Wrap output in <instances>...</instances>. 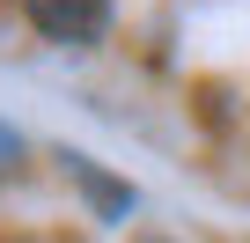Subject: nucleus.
Returning <instances> with one entry per match:
<instances>
[{
    "label": "nucleus",
    "instance_id": "f257e3e1",
    "mask_svg": "<svg viewBox=\"0 0 250 243\" xmlns=\"http://www.w3.org/2000/svg\"><path fill=\"white\" fill-rule=\"evenodd\" d=\"M22 8H30L37 37H52V44H96L110 22V0H22Z\"/></svg>",
    "mask_w": 250,
    "mask_h": 243
}]
</instances>
